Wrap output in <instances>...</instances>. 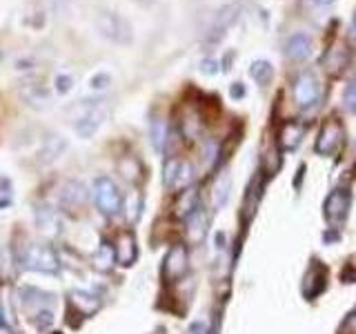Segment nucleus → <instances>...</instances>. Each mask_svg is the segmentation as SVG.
<instances>
[{"mask_svg": "<svg viewBox=\"0 0 356 334\" xmlns=\"http://www.w3.org/2000/svg\"><path fill=\"white\" fill-rule=\"evenodd\" d=\"M229 189H232V176L227 172H222L216 183H214V192H211V198H214V207L220 209L225 207V203L229 200Z\"/></svg>", "mask_w": 356, "mask_h": 334, "instance_id": "6ab92c4d", "label": "nucleus"}, {"mask_svg": "<svg viewBox=\"0 0 356 334\" xmlns=\"http://www.w3.org/2000/svg\"><path fill=\"white\" fill-rule=\"evenodd\" d=\"M200 72H203L205 76H214L218 72V63L214 58H203L200 61Z\"/></svg>", "mask_w": 356, "mask_h": 334, "instance_id": "473e14b6", "label": "nucleus"}, {"mask_svg": "<svg viewBox=\"0 0 356 334\" xmlns=\"http://www.w3.org/2000/svg\"><path fill=\"white\" fill-rule=\"evenodd\" d=\"M54 85H56V92H58V94H67V92H72L74 78L70 74H58V76H56Z\"/></svg>", "mask_w": 356, "mask_h": 334, "instance_id": "c85d7f7f", "label": "nucleus"}, {"mask_svg": "<svg viewBox=\"0 0 356 334\" xmlns=\"http://www.w3.org/2000/svg\"><path fill=\"white\" fill-rule=\"evenodd\" d=\"M165 122L163 120H159V118H156V120H152V143H154V148L156 150H163V143L167 141L165 138Z\"/></svg>", "mask_w": 356, "mask_h": 334, "instance_id": "a878e982", "label": "nucleus"}, {"mask_svg": "<svg viewBox=\"0 0 356 334\" xmlns=\"http://www.w3.org/2000/svg\"><path fill=\"white\" fill-rule=\"evenodd\" d=\"M22 96H25V100L31 105V107H47L49 103V94L44 92V87L42 85H25L22 87Z\"/></svg>", "mask_w": 356, "mask_h": 334, "instance_id": "5701e85b", "label": "nucleus"}, {"mask_svg": "<svg viewBox=\"0 0 356 334\" xmlns=\"http://www.w3.org/2000/svg\"><path fill=\"white\" fill-rule=\"evenodd\" d=\"M116 261L120 265H134L138 256V248H136V239L131 237V234H122L116 243Z\"/></svg>", "mask_w": 356, "mask_h": 334, "instance_id": "dca6fc26", "label": "nucleus"}, {"mask_svg": "<svg viewBox=\"0 0 356 334\" xmlns=\"http://www.w3.org/2000/svg\"><path fill=\"white\" fill-rule=\"evenodd\" d=\"M343 105L348 111H352V114H356V76L352 78V81L345 85V92H343Z\"/></svg>", "mask_w": 356, "mask_h": 334, "instance_id": "393cba45", "label": "nucleus"}, {"mask_svg": "<svg viewBox=\"0 0 356 334\" xmlns=\"http://www.w3.org/2000/svg\"><path fill=\"white\" fill-rule=\"evenodd\" d=\"M352 207V192L348 187H334L323 203V216L332 228H341L350 216Z\"/></svg>", "mask_w": 356, "mask_h": 334, "instance_id": "7ed1b4c3", "label": "nucleus"}, {"mask_svg": "<svg viewBox=\"0 0 356 334\" xmlns=\"http://www.w3.org/2000/svg\"><path fill=\"white\" fill-rule=\"evenodd\" d=\"M18 261L25 270L40 272V274H56L60 267L54 248L51 245H44V243H27L20 252Z\"/></svg>", "mask_w": 356, "mask_h": 334, "instance_id": "f257e3e1", "label": "nucleus"}, {"mask_svg": "<svg viewBox=\"0 0 356 334\" xmlns=\"http://www.w3.org/2000/svg\"><path fill=\"white\" fill-rule=\"evenodd\" d=\"M323 96V89L318 78L314 76V72H300L294 81V100L300 109H309L318 105V100Z\"/></svg>", "mask_w": 356, "mask_h": 334, "instance_id": "0eeeda50", "label": "nucleus"}, {"mask_svg": "<svg viewBox=\"0 0 356 334\" xmlns=\"http://www.w3.org/2000/svg\"><path fill=\"white\" fill-rule=\"evenodd\" d=\"M325 281H327V267L321 261H312L307 272L303 276V283H300V289H303L305 299H316L323 289H325Z\"/></svg>", "mask_w": 356, "mask_h": 334, "instance_id": "1a4fd4ad", "label": "nucleus"}, {"mask_svg": "<svg viewBox=\"0 0 356 334\" xmlns=\"http://www.w3.org/2000/svg\"><path fill=\"white\" fill-rule=\"evenodd\" d=\"M109 116V105L107 100H94V103H89L87 109L83 111L81 116L76 118L74 122V129L81 138H92L94 134L105 125V120Z\"/></svg>", "mask_w": 356, "mask_h": 334, "instance_id": "20e7f679", "label": "nucleus"}, {"mask_svg": "<svg viewBox=\"0 0 356 334\" xmlns=\"http://www.w3.org/2000/svg\"><path fill=\"white\" fill-rule=\"evenodd\" d=\"M314 5H321V7H327V5H332V3H337V0H312Z\"/></svg>", "mask_w": 356, "mask_h": 334, "instance_id": "f704fd0d", "label": "nucleus"}, {"mask_svg": "<svg viewBox=\"0 0 356 334\" xmlns=\"http://www.w3.org/2000/svg\"><path fill=\"white\" fill-rule=\"evenodd\" d=\"M131 200H134V203H127V218L134 223V221H138V216H140L143 198H140V194H131Z\"/></svg>", "mask_w": 356, "mask_h": 334, "instance_id": "c756f323", "label": "nucleus"}, {"mask_svg": "<svg viewBox=\"0 0 356 334\" xmlns=\"http://www.w3.org/2000/svg\"><path fill=\"white\" fill-rule=\"evenodd\" d=\"M350 31H352V38L356 40V11H354V16H352V25H350Z\"/></svg>", "mask_w": 356, "mask_h": 334, "instance_id": "c9c22d12", "label": "nucleus"}, {"mask_svg": "<svg viewBox=\"0 0 356 334\" xmlns=\"http://www.w3.org/2000/svg\"><path fill=\"white\" fill-rule=\"evenodd\" d=\"M9 265H11V256H9V252H7V250H0V276H5V278L11 276Z\"/></svg>", "mask_w": 356, "mask_h": 334, "instance_id": "7c9ffc66", "label": "nucleus"}, {"mask_svg": "<svg viewBox=\"0 0 356 334\" xmlns=\"http://www.w3.org/2000/svg\"><path fill=\"white\" fill-rule=\"evenodd\" d=\"M96 27L100 36L116 42V45H129L134 40V29L129 22L116 11H100L96 18Z\"/></svg>", "mask_w": 356, "mask_h": 334, "instance_id": "f03ea898", "label": "nucleus"}, {"mask_svg": "<svg viewBox=\"0 0 356 334\" xmlns=\"http://www.w3.org/2000/svg\"><path fill=\"white\" fill-rule=\"evenodd\" d=\"M343 141H345L343 122L339 118L330 116L318 129V136H316V143H314V152L318 156H334L341 150Z\"/></svg>", "mask_w": 356, "mask_h": 334, "instance_id": "39448f33", "label": "nucleus"}, {"mask_svg": "<svg viewBox=\"0 0 356 334\" xmlns=\"http://www.w3.org/2000/svg\"><path fill=\"white\" fill-rule=\"evenodd\" d=\"M134 3H138V5H154L156 0H134Z\"/></svg>", "mask_w": 356, "mask_h": 334, "instance_id": "e433bc0d", "label": "nucleus"}, {"mask_svg": "<svg viewBox=\"0 0 356 334\" xmlns=\"http://www.w3.org/2000/svg\"><path fill=\"white\" fill-rule=\"evenodd\" d=\"M312 49H314V45H312V38L307 36L305 31H296L292 33L287 40H285V56L289 61H294V63H303L307 61L309 56H312Z\"/></svg>", "mask_w": 356, "mask_h": 334, "instance_id": "9d476101", "label": "nucleus"}, {"mask_svg": "<svg viewBox=\"0 0 356 334\" xmlns=\"http://www.w3.org/2000/svg\"><path fill=\"white\" fill-rule=\"evenodd\" d=\"M87 200V187L83 185V181H76V178H72V181H67L60 189V205L65 209L70 212H76L81 209L85 205Z\"/></svg>", "mask_w": 356, "mask_h": 334, "instance_id": "f8f14e48", "label": "nucleus"}, {"mask_svg": "<svg viewBox=\"0 0 356 334\" xmlns=\"http://www.w3.org/2000/svg\"><path fill=\"white\" fill-rule=\"evenodd\" d=\"M185 334H209V326L205 321H194V323H189Z\"/></svg>", "mask_w": 356, "mask_h": 334, "instance_id": "72a5a7b5", "label": "nucleus"}, {"mask_svg": "<svg viewBox=\"0 0 356 334\" xmlns=\"http://www.w3.org/2000/svg\"><path fill=\"white\" fill-rule=\"evenodd\" d=\"M245 94H248V87H245L243 83H232L229 85V98L232 100H243Z\"/></svg>", "mask_w": 356, "mask_h": 334, "instance_id": "2f4dec72", "label": "nucleus"}, {"mask_svg": "<svg viewBox=\"0 0 356 334\" xmlns=\"http://www.w3.org/2000/svg\"><path fill=\"white\" fill-rule=\"evenodd\" d=\"M187 239L192 243H203L207 237V214L203 207H196L187 218Z\"/></svg>", "mask_w": 356, "mask_h": 334, "instance_id": "4468645a", "label": "nucleus"}, {"mask_svg": "<svg viewBox=\"0 0 356 334\" xmlns=\"http://www.w3.org/2000/svg\"><path fill=\"white\" fill-rule=\"evenodd\" d=\"M250 76H252L254 81L259 83L261 87H267V85H270V83L274 81V67H272L270 61H265V58L254 61L252 67H250Z\"/></svg>", "mask_w": 356, "mask_h": 334, "instance_id": "aec40b11", "label": "nucleus"}, {"mask_svg": "<svg viewBox=\"0 0 356 334\" xmlns=\"http://www.w3.org/2000/svg\"><path fill=\"white\" fill-rule=\"evenodd\" d=\"M94 267L96 270H100V272H107V270H111V265L116 263V250L111 248L109 243H103L100 248L94 252Z\"/></svg>", "mask_w": 356, "mask_h": 334, "instance_id": "4be33fe9", "label": "nucleus"}, {"mask_svg": "<svg viewBox=\"0 0 356 334\" xmlns=\"http://www.w3.org/2000/svg\"><path fill=\"white\" fill-rule=\"evenodd\" d=\"M72 303H74V308L78 312H81V315L92 317L94 312L98 310L100 301L92 292H85V289H76V292H72Z\"/></svg>", "mask_w": 356, "mask_h": 334, "instance_id": "f3484780", "label": "nucleus"}, {"mask_svg": "<svg viewBox=\"0 0 356 334\" xmlns=\"http://www.w3.org/2000/svg\"><path fill=\"white\" fill-rule=\"evenodd\" d=\"M323 63H325V67H327V72H330V74H337V76H339V74L345 70V67H348V63H350L348 49L341 47V45H339V47H332V49L325 54V61H323Z\"/></svg>", "mask_w": 356, "mask_h": 334, "instance_id": "a211bd4d", "label": "nucleus"}, {"mask_svg": "<svg viewBox=\"0 0 356 334\" xmlns=\"http://www.w3.org/2000/svg\"><path fill=\"white\" fill-rule=\"evenodd\" d=\"M178 163H181L178 159H170V161L165 163V170H163V183H165V187H170V189H172V185H174Z\"/></svg>", "mask_w": 356, "mask_h": 334, "instance_id": "bb28decb", "label": "nucleus"}, {"mask_svg": "<svg viewBox=\"0 0 356 334\" xmlns=\"http://www.w3.org/2000/svg\"><path fill=\"white\" fill-rule=\"evenodd\" d=\"M303 136H305V125L300 120H283L281 127H278V145L285 152L296 150Z\"/></svg>", "mask_w": 356, "mask_h": 334, "instance_id": "9b49d317", "label": "nucleus"}, {"mask_svg": "<svg viewBox=\"0 0 356 334\" xmlns=\"http://www.w3.org/2000/svg\"><path fill=\"white\" fill-rule=\"evenodd\" d=\"M194 181V167L192 163L187 161H181L178 163V170H176V178H174V185L172 189H187Z\"/></svg>", "mask_w": 356, "mask_h": 334, "instance_id": "b1692460", "label": "nucleus"}, {"mask_svg": "<svg viewBox=\"0 0 356 334\" xmlns=\"http://www.w3.org/2000/svg\"><path fill=\"white\" fill-rule=\"evenodd\" d=\"M196 207H200L198 205V192L194 187H187L185 192L181 194V198L176 200V216L187 218Z\"/></svg>", "mask_w": 356, "mask_h": 334, "instance_id": "412c9836", "label": "nucleus"}, {"mask_svg": "<svg viewBox=\"0 0 356 334\" xmlns=\"http://www.w3.org/2000/svg\"><path fill=\"white\" fill-rule=\"evenodd\" d=\"M94 198H96L98 209L103 212L105 216H116L122 207V196L118 192L116 183L111 181L109 176H98L94 181Z\"/></svg>", "mask_w": 356, "mask_h": 334, "instance_id": "423d86ee", "label": "nucleus"}, {"mask_svg": "<svg viewBox=\"0 0 356 334\" xmlns=\"http://www.w3.org/2000/svg\"><path fill=\"white\" fill-rule=\"evenodd\" d=\"M189 267V254L185 245H172L163 261V276L167 281H178L181 276H185Z\"/></svg>", "mask_w": 356, "mask_h": 334, "instance_id": "6e6552de", "label": "nucleus"}, {"mask_svg": "<svg viewBox=\"0 0 356 334\" xmlns=\"http://www.w3.org/2000/svg\"><path fill=\"white\" fill-rule=\"evenodd\" d=\"M65 150H67V138L65 136H49L38 150V163L40 165H49L56 159H60Z\"/></svg>", "mask_w": 356, "mask_h": 334, "instance_id": "2eb2a0df", "label": "nucleus"}, {"mask_svg": "<svg viewBox=\"0 0 356 334\" xmlns=\"http://www.w3.org/2000/svg\"><path fill=\"white\" fill-rule=\"evenodd\" d=\"M236 5H227V7H222L220 11H218V16H216V20H214V25H211V29H209V33H207V40L209 42H218L222 36L227 33V29L232 27V22L238 18V14H236Z\"/></svg>", "mask_w": 356, "mask_h": 334, "instance_id": "ddd939ff", "label": "nucleus"}, {"mask_svg": "<svg viewBox=\"0 0 356 334\" xmlns=\"http://www.w3.org/2000/svg\"><path fill=\"white\" fill-rule=\"evenodd\" d=\"M111 85V76L107 72H98L94 74L92 78H89V87L94 89V92H100V89H105Z\"/></svg>", "mask_w": 356, "mask_h": 334, "instance_id": "cd10ccee", "label": "nucleus"}]
</instances>
